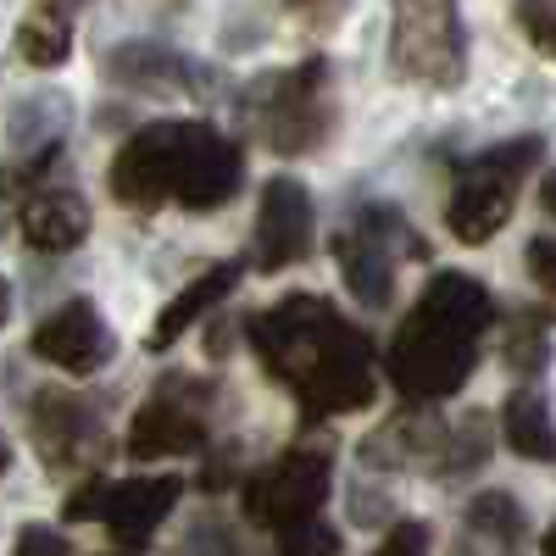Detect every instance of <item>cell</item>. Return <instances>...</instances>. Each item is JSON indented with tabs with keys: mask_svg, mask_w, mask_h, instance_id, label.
Returning a JSON list of instances; mask_svg holds the SVG:
<instances>
[{
	"mask_svg": "<svg viewBox=\"0 0 556 556\" xmlns=\"http://www.w3.org/2000/svg\"><path fill=\"white\" fill-rule=\"evenodd\" d=\"M529 278H534V285L556 301V240H529Z\"/></svg>",
	"mask_w": 556,
	"mask_h": 556,
	"instance_id": "29",
	"label": "cell"
},
{
	"mask_svg": "<svg viewBox=\"0 0 556 556\" xmlns=\"http://www.w3.org/2000/svg\"><path fill=\"white\" fill-rule=\"evenodd\" d=\"M12 468V451H7V440H0V473H7Z\"/></svg>",
	"mask_w": 556,
	"mask_h": 556,
	"instance_id": "36",
	"label": "cell"
},
{
	"mask_svg": "<svg viewBox=\"0 0 556 556\" xmlns=\"http://www.w3.org/2000/svg\"><path fill=\"white\" fill-rule=\"evenodd\" d=\"M12 556H73V545H67L56 529L28 523V529H17V545H12Z\"/></svg>",
	"mask_w": 556,
	"mask_h": 556,
	"instance_id": "28",
	"label": "cell"
},
{
	"mask_svg": "<svg viewBox=\"0 0 556 556\" xmlns=\"http://www.w3.org/2000/svg\"><path fill=\"white\" fill-rule=\"evenodd\" d=\"M506 362L518 367V374H540L551 362V340L534 317H513V334H506Z\"/></svg>",
	"mask_w": 556,
	"mask_h": 556,
	"instance_id": "24",
	"label": "cell"
},
{
	"mask_svg": "<svg viewBox=\"0 0 556 556\" xmlns=\"http://www.w3.org/2000/svg\"><path fill=\"white\" fill-rule=\"evenodd\" d=\"M245 178V156L235 139H223L212 123H195V146H190V167H184V190H178V206L190 212H212L223 206L228 195L240 190Z\"/></svg>",
	"mask_w": 556,
	"mask_h": 556,
	"instance_id": "15",
	"label": "cell"
},
{
	"mask_svg": "<svg viewBox=\"0 0 556 556\" xmlns=\"http://www.w3.org/2000/svg\"><path fill=\"white\" fill-rule=\"evenodd\" d=\"M28 351L39 362L62 367V374H96V367L112 356V329L101 323V312L89 301H67L34 329Z\"/></svg>",
	"mask_w": 556,
	"mask_h": 556,
	"instance_id": "12",
	"label": "cell"
},
{
	"mask_svg": "<svg viewBox=\"0 0 556 556\" xmlns=\"http://www.w3.org/2000/svg\"><path fill=\"white\" fill-rule=\"evenodd\" d=\"M285 7L301 12V17H312V23H334L345 12V0H285Z\"/></svg>",
	"mask_w": 556,
	"mask_h": 556,
	"instance_id": "31",
	"label": "cell"
},
{
	"mask_svg": "<svg viewBox=\"0 0 556 556\" xmlns=\"http://www.w3.org/2000/svg\"><path fill=\"white\" fill-rule=\"evenodd\" d=\"M501 434L518 456L529 462H551L556 456V429H551V406L540 390H513L501 406Z\"/></svg>",
	"mask_w": 556,
	"mask_h": 556,
	"instance_id": "18",
	"label": "cell"
},
{
	"mask_svg": "<svg viewBox=\"0 0 556 556\" xmlns=\"http://www.w3.org/2000/svg\"><path fill=\"white\" fill-rule=\"evenodd\" d=\"M518 23L540 51L556 56V0H518Z\"/></svg>",
	"mask_w": 556,
	"mask_h": 556,
	"instance_id": "27",
	"label": "cell"
},
{
	"mask_svg": "<svg viewBox=\"0 0 556 556\" xmlns=\"http://www.w3.org/2000/svg\"><path fill=\"white\" fill-rule=\"evenodd\" d=\"M490 323H495V301L479 278L434 273L429 290L417 295V306L406 312V323L390 340V356H384L390 384L412 401H445L479 367Z\"/></svg>",
	"mask_w": 556,
	"mask_h": 556,
	"instance_id": "2",
	"label": "cell"
},
{
	"mask_svg": "<svg viewBox=\"0 0 556 556\" xmlns=\"http://www.w3.org/2000/svg\"><path fill=\"white\" fill-rule=\"evenodd\" d=\"M178 556H251V551H245V540H240V529H235V523L206 513V518H195L190 529H184Z\"/></svg>",
	"mask_w": 556,
	"mask_h": 556,
	"instance_id": "23",
	"label": "cell"
},
{
	"mask_svg": "<svg viewBox=\"0 0 556 556\" xmlns=\"http://www.w3.org/2000/svg\"><path fill=\"white\" fill-rule=\"evenodd\" d=\"M484 456H490V417L484 412H468L462 424L445 429V440L434 451V479L473 473V468H484Z\"/></svg>",
	"mask_w": 556,
	"mask_h": 556,
	"instance_id": "19",
	"label": "cell"
},
{
	"mask_svg": "<svg viewBox=\"0 0 556 556\" xmlns=\"http://www.w3.org/2000/svg\"><path fill=\"white\" fill-rule=\"evenodd\" d=\"M73 51V28L62 12H39L28 23H17V56L34 67H62Z\"/></svg>",
	"mask_w": 556,
	"mask_h": 556,
	"instance_id": "21",
	"label": "cell"
},
{
	"mask_svg": "<svg viewBox=\"0 0 556 556\" xmlns=\"http://www.w3.org/2000/svg\"><path fill=\"white\" fill-rule=\"evenodd\" d=\"M329 479H334V462L329 451H317V445H295L285 456H273L267 468H256L245 479V518L256 529H295L306 518H317V506L329 501Z\"/></svg>",
	"mask_w": 556,
	"mask_h": 556,
	"instance_id": "7",
	"label": "cell"
},
{
	"mask_svg": "<svg viewBox=\"0 0 556 556\" xmlns=\"http://www.w3.org/2000/svg\"><path fill=\"white\" fill-rule=\"evenodd\" d=\"M312 240H317L312 190L290 173H273L262 184V206H256V267L262 273L295 267L312 256Z\"/></svg>",
	"mask_w": 556,
	"mask_h": 556,
	"instance_id": "10",
	"label": "cell"
},
{
	"mask_svg": "<svg viewBox=\"0 0 556 556\" xmlns=\"http://www.w3.org/2000/svg\"><path fill=\"white\" fill-rule=\"evenodd\" d=\"M17 228H23V240L34 251L62 256V251L84 245V235H89V201L78 190H39V195L23 201Z\"/></svg>",
	"mask_w": 556,
	"mask_h": 556,
	"instance_id": "16",
	"label": "cell"
},
{
	"mask_svg": "<svg viewBox=\"0 0 556 556\" xmlns=\"http://www.w3.org/2000/svg\"><path fill=\"white\" fill-rule=\"evenodd\" d=\"M28 429H34L45 468H56V473L96 468L101 462V417L73 390H39L34 412H28Z\"/></svg>",
	"mask_w": 556,
	"mask_h": 556,
	"instance_id": "11",
	"label": "cell"
},
{
	"mask_svg": "<svg viewBox=\"0 0 556 556\" xmlns=\"http://www.w3.org/2000/svg\"><path fill=\"white\" fill-rule=\"evenodd\" d=\"M285 556H340V534L329 523L306 518V523L285 529Z\"/></svg>",
	"mask_w": 556,
	"mask_h": 556,
	"instance_id": "25",
	"label": "cell"
},
{
	"mask_svg": "<svg viewBox=\"0 0 556 556\" xmlns=\"http://www.w3.org/2000/svg\"><path fill=\"white\" fill-rule=\"evenodd\" d=\"M51 12H73V7H84V0H45Z\"/></svg>",
	"mask_w": 556,
	"mask_h": 556,
	"instance_id": "35",
	"label": "cell"
},
{
	"mask_svg": "<svg viewBox=\"0 0 556 556\" xmlns=\"http://www.w3.org/2000/svg\"><path fill=\"white\" fill-rule=\"evenodd\" d=\"M379 556H429V529L424 523H395L390 540L379 545Z\"/></svg>",
	"mask_w": 556,
	"mask_h": 556,
	"instance_id": "30",
	"label": "cell"
},
{
	"mask_svg": "<svg viewBox=\"0 0 556 556\" xmlns=\"http://www.w3.org/2000/svg\"><path fill=\"white\" fill-rule=\"evenodd\" d=\"M206 406H212V384L167 374L151 401L134 412L128 424V456L134 462H162V456H184L206 440Z\"/></svg>",
	"mask_w": 556,
	"mask_h": 556,
	"instance_id": "9",
	"label": "cell"
},
{
	"mask_svg": "<svg viewBox=\"0 0 556 556\" xmlns=\"http://www.w3.org/2000/svg\"><path fill=\"white\" fill-rule=\"evenodd\" d=\"M540 206L556 217V167H551V173H545V184H540Z\"/></svg>",
	"mask_w": 556,
	"mask_h": 556,
	"instance_id": "32",
	"label": "cell"
},
{
	"mask_svg": "<svg viewBox=\"0 0 556 556\" xmlns=\"http://www.w3.org/2000/svg\"><path fill=\"white\" fill-rule=\"evenodd\" d=\"M245 117L278 156H301L323 146L334 128L329 106V62H301L290 73H267L245 89Z\"/></svg>",
	"mask_w": 556,
	"mask_h": 556,
	"instance_id": "3",
	"label": "cell"
},
{
	"mask_svg": "<svg viewBox=\"0 0 556 556\" xmlns=\"http://www.w3.org/2000/svg\"><path fill=\"white\" fill-rule=\"evenodd\" d=\"M540 151L545 146L529 134V139H506V146H490L473 162H462L451 206H445V223H451V235L462 245H484L490 235H501V223L513 217L518 184L540 162Z\"/></svg>",
	"mask_w": 556,
	"mask_h": 556,
	"instance_id": "4",
	"label": "cell"
},
{
	"mask_svg": "<svg viewBox=\"0 0 556 556\" xmlns=\"http://www.w3.org/2000/svg\"><path fill=\"white\" fill-rule=\"evenodd\" d=\"M401 251L412 262L429 256L424 235H412L395 206H367L356 223H345L334 235V262H340L345 285H351V295L362 306H390V295H395V256Z\"/></svg>",
	"mask_w": 556,
	"mask_h": 556,
	"instance_id": "6",
	"label": "cell"
},
{
	"mask_svg": "<svg viewBox=\"0 0 556 556\" xmlns=\"http://www.w3.org/2000/svg\"><path fill=\"white\" fill-rule=\"evenodd\" d=\"M62 128H67V96H51V89H39V96L17 101L7 134H12V146H39V151H51Z\"/></svg>",
	"mask_w": 556,
	"mask_h": 556,
	"instance_id": "20",
	"label": "cell"
},
{
	"mask_svg": "<svg viewBox=\"0 0 556 556\" xmlns=\"http://www.w3.org/2000/svg\"><path fill=\"white\" fill-rule=\"evenodd\" d=\"M540 551H545V556H556V523L545 529V540H540Z\"/></svg>",
	"mask_w": 556,
	"mask_h": 556,
	"instance_id": "34",
	"label": "cell"
},
{
	"mask_svg": "<svg viewBox=\"0 0 556 556\" xmlns=\"http://www.w3.org/2000/svg\"><path fill=\"white\" fill-rule=\"evenodd\" d=\"M178 495H184V484H178L173 473L123 479V484H112L106 501H101V523H106L112 540H123V545H146V540L162 529V518H173Z\"/></svg>",
	"mask_w": 556,
	"mask_h": 556,
	"instance_id": "14",
	"label": "cell"
},
{
	"mask_svg": "<svg viewBox=\"0 0 556 556\" xmlns=\"http://www.w3.org/2000/svg\"><path fill=\"white\" fill-rule=\"evenodd\" d=\"M195 123H151L139 128L112 162V195L134 212H156L162 201H178L184 167H190Z\"/></svg>",
	"mask_w": 556,
	"mask_h": 556,
	"instance_id": "8",
	"label": "cell"
},
{
	"mask_svg": "<svg viewBox=\"0 0 556 556\" xmlns=\"http://www.w3.org/2000/svg\"><path fill=\"white\" fill-rule=\"evenodd\" d=\"M390 67L406 84L451 89L468 73V39H462L456 0H390Z\"/></svg>",
	"mask_w": 556,
	"mask_h": 556,
	"instance_id": "5",
	"label": "cell"
},
{
	"mask_svg": "<svg viewBox=\"0 0 556 556\" xmlns=\"http://www.w3.org/2000/svg\"><path fill=\"white\" fill-rule=\"evenodd\" d=\"M235 285H240V262H217V267H206L195 285H184V290L162 306V317H156V329H151L146 345H151V351H167L195 317H206V312H212L228 290H235Z\"/></svg>",
	"mask_w": 556,
	"mask_h": 556,
	"instance_id": "17",
	"label": "cell"
},
{
	"mask_svg": "<svg viewBox=\"0 0 556 556\" xmlns=\"http://www.w3.org/2000/svg\"><path fill=\"white\" fill-rule=\"evenodd\" d=\"M245 334L267 374L306 406V417H334L374 401V345L323 295L301 290L267 312H251Z\"/></svg>",
	"mask_w": 556,
	"mask_h": 556,
	"instance_id": "1",
	"label": "cell"
},
{
	"mask_svg": "<svg viewBox=\"0 0 556 556\" xmlns=\"http://www.w3.org/2000/svg\"><path fill=\"white\" fill-rule=\"evenodd\" d=\"M7 317H12V285L0 278V329H7Z\"/></svg>",
	"mask_w": 556,
	"mask_h": 556,
	"instance_id": "33",
	"label": "cell"
},
{
	"mask_svg": "<svg viewBox=\"0 0 556 556\" xmlns=\"http://www.w3.org/2000/svg\"><path fill=\"white\" fill-rule=\"evenodd\" d=\"M51 162H56V146H51V151H39L34 162H7V167H0V195H7V201H12V195H23V201L39 195L34 184L51 173Z\"/></svg>",
	"mask_w": 556,
	"mask_h": 556,
	"instance_id": "26",
	"label": "cell"
},
{
	"mask_svg": "<svg viewBox=\"0 0 556 556\" xmlns=\"http://www.w3.org/2000/svg\"><path fill=\"white\" fill-rule=\"evenodd\" d=\"M468 523H473V534H484V540L513 545V540H523V506L506 495V490H484V495H473V506H468Z\"/></svg>",
	"mask_w": 556,
	"mask_h": 556,
	"instance_id": "22",
	"label": "cell"
},
{
	"mask_svg": "<svg viewBox=\"0 0 556 556\" xmlns=\"http://www.w3.org/2000/svg\"><path fill=\"white\" fill-rule=\"evenodd\" d=\"M101 73L123 89H146V96H201L206 89V67L184 62L178 51L151 45V39H128L117 51H106Z\"/></svg>",
	"mask_w": 556,
	"mask_h": 556,
	"instance_id": "13",
	"label": "cell"
}]
</instances>
